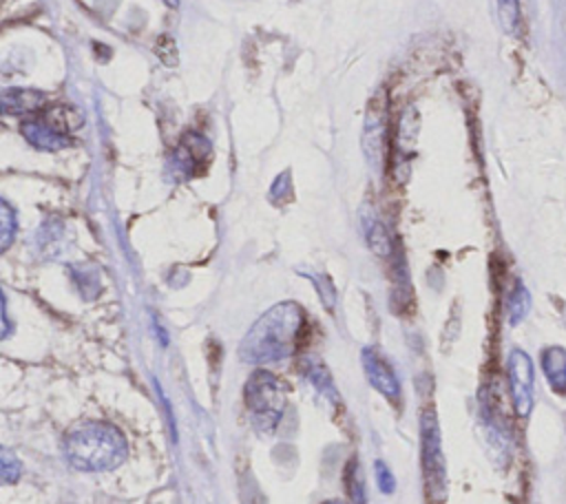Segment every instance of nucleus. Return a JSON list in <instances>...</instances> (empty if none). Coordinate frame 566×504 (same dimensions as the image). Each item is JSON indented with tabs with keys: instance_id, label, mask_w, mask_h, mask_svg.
I'll list each match as a JSON object with an SVG mask.
<instances>
[{
	"instance_id": "16",
	"label": "nucleus",
	"mask_w": 566,
	"mask_h": 504,
	"mask_svg": "<svg viewBox=\"0 0 566 504\" xmlns=\"http://www.w3.org/2000/svg\"><path fill=\"white\" fill-rule=\"evenodd\" d=\"M2 221H4V234H2V239H4V245L9 243V237H11V210L7 208V206H2Z\"/></svg>"
},
{
	"instance_id": "11",
	"label": "nucleus",
	"mask_w": 566,
	"mask_h": 504,
	"mask_svg": "<svg viewBox=\"0 0 566 504\" xmlns=\"http://www.w3.org/2000/svg\"><path fill=\"white\" fill-rule=\"evenodd\" d=\"M345 484H347V491H349V497L354 504H365V482H363V471H360V464L358 460H349L347 464V471H345Z\"/></svg>"
},
{
	"instance_id": "1",
	"label": "nucleus",
	"mask_w": 566,
	"mask_h": 504,
	"mask_svg": "<svg viewBox=\"0 0 566 504\" xmlns=\"http://www.w3.org/2000/svg\"><path fill=\"white\" fill-rule=\"evenodd\" d=\"M66 462L86 473L117 469L128 451L124 433L104 420H82L73 424L62 440Z\"/></svg>"
},
{
	"instance_id": "14",
	"label": "nucleus",
	"mask_w": 566,
	"mask_h": 504,
	"mask_svg": "<svg viewBox=\"0 0 566 504\" xmlns=\"http://www.w3.org/2000/svg\"><path fill=\"white\" fill-rule=\"evenodd\" d=\"M2 480L7 482V484H13V482H18L20 480V473H22V464H20V460L9 451V449H4L2 451Z\"/></svg>"
},
{
	"instance_id": "2",
	"label": "nucleus",
	"mask_w": 566,
	"mask_h": 504,
	"mask_svg": "<svg viewBox=\"0 0 566 504\" xmlns=\"http://www.w3.org/2000/svg\"><path fill=\"white\" fill-rule=\"evenodd\" d=\"M303 327V312L294 303H281L263 314L245 334L239 356L252 365L279 363L294 354Z\"/></svg>"
},
{
	"instance_id": "17",
	"label": "nucleus",
	"mask_w": 566,
	"mask_h": 504,
	"mask_svg": "<svg viewBox=\"0 0 566 504\" xmlns=\"http://www.w3.org/2000/svg\"><path fill=\"white\" fill-rule=\"evenodd\" d=\"M323 504H345V502H340V500H327V502H323Z\"/></svg>"
},
{
	"instance_id": "13",
	"label": "nucleus",
	"mask_w": 566,
	"mask_h": 504,
	"mask_svg": "<svg viewBox=\"0 0 566 504\" xmlns=\"http://www.w3.org/2000/svg\"><path fill=\"white\" fill-rule=\"evenodd\" d=\"M528 305H531L528 292H526V287L522 283H517L513 294H511V301H509V321H511V325L520 323L526 316Z\"/></svg>"
},
{
	"instance_id": "12",
	"label": "nucleus",
	"mask_w": 566,
	"mask_h": 504,
	"mask_svg": "<svg viewBox=\"0 0 566 504\" xmlns=\"http://www.w3.org/2000/svg\"><path fill=\"white\" fill-rule=\"evenodd\" d=\"M497 11L504 31L515 35L520 31V0H497Z\"/></svg>"
},
{
	"instance_id": "5",
	"label": "nucleus",
	"mask_w": 566,
	"mask_h": 504,
	"mask_svg": "<svg viewBox=\"0 0 566 504\" xmlns=\"http://www.w3.org/2000/svg\"><path fill=\"white\" fill-rule=\"evenodd\" d=\"M509 387H511V400L517 416H528L533 409V363L526 351L513 349L509 354Z\"/></svg>"
},
{
	"instance_id": "9",
	"label": "nucleus",
	"mask_w": 566,
	"mask_h": 504,
	"mask_svg": "<svg viewBox=\"0 0 566 504\" xmlns=\"http://www.w3.org/2000/svg\"><path fill=\"white\" fill-rule=\"evenodd\" d=\"M367 241H369V248H371L378 256H387L389 250H391V245H389V234H387L385 225H382L376 217H371V219L367 221Z\"/></svg>"
},
{
	"instance_id": "15",
	"label": "nucleus",
	"mask_w": 566,
	"mask_h": 504,
	"mask_svg": "<svg viewBox=\"0 0 566 504\" xmlns=\"http://www.w3.org/2000/svg\"><path fill=\"white\" fill-rule=\"evenodd\" d=\"M376 482H378V489L382 491V493H394V489H396V477H394V473L389 471V466L382 462V460H376Z\"/></svg>"
},
{
	"instance_id": "4",
	"label": "nucleus",
	"mask_w": 566,
	"mask_h": 504,
	"mask_svg": "<svg viewBox=\"0 0 566 504\" xmlns=\"http://www.w3.org/2000/svg\"><path fill=\"white\" fill-rule=\"evenodd\" d=\"M422 433V477L427 486V495L433 502H442L447 495V469L442 455L440 427L433 411H424L420 418Z\"/></svg>"
},
{
	"instance_id": "8",
	"label": "nucleus",
	"mask_w": 566,
	"mask_h": 504,
	"mask_svg": "<svg viewBox=\"0 0 566 504\" xmlns=\"http://www.w3.org/2000/svg\"><path fill=\"white\" fill-rule=\"evenodd\" d=\"M542 369L555 393H566V349L559 345L542 351Z\"/></svg>"
},
{
	"instance_id": "10",
	"label": "nucleus",
	"mask_w": 566,
	"mask_h": 504,
	"mask_svg": "<svg viewBox=\"0 0 566 504\" xmlns=\"http://www.w3.org/2000/svg\"><path fill=\"white\" fill-rule=\"evenodd\" d=\"M305 376L310 378V382L321 391V393H327L329 400H338V393L334 391V385H332V376L329 371L321 365V363H310L305 367Z\"/></svg>"
},
{
	"instance_id": "7",
	"label": "nucleus",
	"mask_w": 566,
	"mask_h": 504,
	"mask_svg": "<svg viewBox=\"0 0 566 504\" xmlns=\"http://www.w3.org/2000/svg\"><path fill=\"white\" fill-rule=\"evenodd\" d=\"M363 369L369 380V385L380 391L385 398H398L400 396V385L394 374V369L374 351L365 349L363 351Z\"/></svg>"
},
{
	"instance_id": "6",
	"label": "nucleus",
	"mask_w": 566,
	"mask_h": 504,
	"mask_svg": "<svg viewBox=\"0 0 566 504\" xmlns=\"http://www.w3.org/2000/svg\"><path fill=\"white\" fill-rule=\"evenodd\" d=\"M385 128H387V106H385V93L380 91L369 102L367 124H365V150L371 159H380L382 146H385Z\"/></svg>"
},
{
	"instance_id": "3",
	"label": "nucleus",
	"mask_w": 566,
	"mask_h": 504,
	"mask_svg": "<svg viewBox=\"0 0 566 504\" xmlns=\"http://www.w3.org/2000/svg\"><path fill=\"white\" fill-rule=\"evenodd\" d=\"M243 396H245V409L250 413L252 424L261 433L274 431L287 402L285 385L274 374L265 369H256L248 378L243 387Z\"/></svg>"
}]
</instances>
